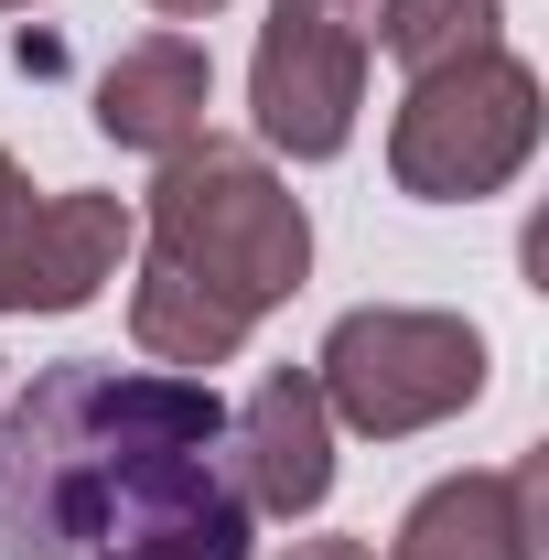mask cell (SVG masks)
Instances as JSON below:
<instances>
[{"mask_svg":"<svg viewBox=\"0 0 549 560\" xmlns=\"http://www.w3.org/2000/svg\"><path fill=\"white\" fill-rule=\"evenodd\" d=\"M206 108H215V55L195 33H151V44H130L97 75V130L119 151H151V162L206 140Z\"/></svg>","mask_w":549,"mask_h":560,"instance_id":"cell-9","label":"cell"},{"mask_svg":"<svg viewBox=\"0 0 549 560\" xmlns=\"http://www.w3.org/2000/svg\"><path fill=\"white\" fill-rule=\"evenodd\" d=\"M280 560H377V539H291Z\"/></svg>","mask_w":549,"mask_h":560,"instance_id":"cell-11","label":"cell"},{"mask_svg":"<svg viewBox=\"0 0 549 560\" xmlns=\"http://www.w3.org/2000/svg\"><path fill=\"white\" fill-rule=\"evenodd\" d=\"M495 22H506V0H377V44L410 75L453 66V55H484Z\"/></svg>","mask_w":549,"mask_h":560,"instance_id":"cell-10","label":"cell"},{"mask_svg":"<svg viewBox=\"0 0 549 560\" xmlns=\"http://www.w3.org/2000/svg\"><path fill=\"white\" fill-rule=\"evenodd\" d=\"M377 55V0H270L259 55H248V119L291 162H335L366 108Z\"/></svg>","mask_w":549,"mask_h":560,"instance_id":"cell-5","label":"cell"},{"mask_svg":"<svg viewBox=\"0 0 549 560\" xmlns=\"http://www.w3.org/2000/svg\"><path fill=\"white\" fill-rule=\"evenodd\" d=\"M539 119H549L539 75L517 66L506 44L453 55V66L410 75V97L388 119V173H399V195H420V206H484V195H506L528 173Z\"/></svg>","mask_w":549,"mask_h":560,"instance_id":"cell-3","label":"cell"},{"mask_svg":"<svg viewBox=\"0 0 549 560\" xmlns=\"http://www.w3.org/2000/svg\"><path fill=\"white\" fill-rule=\"evenodd\" d=\"M130 237L140 215L119 195H44L0 151V313H86L119 280Z\"/></svg>","mask_w":549,"mask_h":560,"instance_id":"cell-6","label":"cell"},{"mask_svg":"<svg viewBox=\"0 0 549 560\" xmlns=\"http://www.w3.org/2000/svg\"><path fill=\"white\" fill-rule=\"evenodd\" d=\"M140 237H151V270L195 280L237 324L280 313L313 280V215H302V195L280 184L259 151H237L215 130L162 151V184L140 206Z\"/></svg>","mask_w":549,"mask_h":560,"instance_id":"cell-2","label":"cell"},{"mask_svg":"<svg viewBox=\"0 0 549 560\" xmlns=\"http://www.w3.org/2000/svg\"><path fill=\"white\" fill-rule=\"evenodd\" d=\"M0 11H33V0H0Z\"/></svg>","mask_w":549,"mask_h":560,"instance_id":"cell-13","label":"cell"},{"mask_svg":"<svg viewBox=\"0 0 549 560\" xmlns=\"http://www.w3.org/2000/svg\"><path fill=\"white\" fill-rule=\"evenodd\" d=\"M539 506H549V453L484 464V475H442L399 517L388 560H539Z\"/></svg>","mask_w":549,"mask_h":560,"instance_id":"cell-8","label":"cell"},{"mask_svg":"<svg viewBox=\"0 0 549 560\" xmlns=\"http://www.w3.org/2000/svg\"><path fill=\"white\" fill-rule=\"evenodd\" d=\"M484 335L464 313H420V302H366V313H344L324 355H313V388H324V410L344 431H366V442H410L431 420L475 410L484 399Z\"/></svg>","mask_w":549,"mask_h":560,"instance_id":"cell-4","label":"cell"},{"mask_svg":"<svg viewBox=\"0 0 549 560\" xmlns=\"http://www.w3.org/2000/svg\"><path fill=\"white\" fill-rule=\"evenodd\" d=\"M248 528L206 377L66 355L0 410V560H248Z\"/></svg>","mask_w":549,"mask_h":560,"instance_id":"cell-1","label":"cell"},{"mask_svg":"<svg viewBox=\"0 0 549 560\" xmlns=\"http://www.w3.org/2000/svg\"><path fill=\"white\" fill-rule=\"evenodd\" d=\"M226 464H237L248 517H313L335 495V410H324L313 366H270L226 410Z\"/></svg>","mask_w":549,"mask_h":560,"instance_id":"cell-7","label":"cell"},{"mask_svg":"<svg viewBox=\"0 0 549 560\" xmlns=\"http://www.w3.org/2000/svg\"><path fill=\"white\" fill-rule=\"evenodd\" d=\"M151 11H162V22H215L226 0H151Z\"/></svg>","mask_w":549,"mask_h":560,"instance_id":"cell-12","label":"cell"}]
</instances>
